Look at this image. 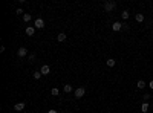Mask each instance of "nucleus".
Instances as JSON below:
<instances>
[{
    "instance_id": "17",
    "label": "nucleus",
    "mask_w": 153,
    "mask_h": 113,
    "mask_svg": "<svg viewBox=\"0 0 153 113\" xmlns=\"http://www.w3.org/2000/svg\"><path fill=\"white\" fill-rule=\"evenodd\" d=\"M106 63H107V66H109V67H113L115 64H117V61H115L113 58H109V60H107Z\"/></svg>"
},
{
    "instance_id": "24",
    "label": "nucleus",
    "mask_w": 153,
    "mask_h": 113,
    "mask_svg": "<svg viewBox=\"0 0 153 113\" xmlns=\"http://www.w3.org/2000/svg\"><path fill=\"white\" fill-rule=\"evenodd\" d=\"M63 113H69V111H63Z\"/></svg>"
},
{
    "instance_id": "14",
    "label": "nucleus",
    "mask_w": 153,
    "mask_h": 113,
    "mask_svg": "<svg viewBox=\"0 0 153 113\" xmlns=\"http://www.w3.org/2000/svg\"><path fill=\"white\" fill-rule=\"evenodd\" d=\"M63 90H64L66 93H70V92L73 90V87H72L70 84H64V87H63Z\"/></svg>"
},
{
    "instance_id": "3",
    "label": "nucleus",
    "mask_w": 153,
    "mask_h": 113,
    "mask_svg": "<svg viewBox=\"0 0 153 113\" xmlns=\"http://www.w3.org/2000/svg\"><path fill=\"white\" fill-rule=\"evenodd\" d=\"M34 28H35V29H43V28H45L43 18H37V20L34 22Z\"/></svg>"
},
{
    "instance_id": "21",
    "label": "nucleus",
    "mask_w": 153,
    "mask_h": 113,
    "mask_svg": "<svg viewBox=\"0 0 153 113\" xmlns=\"http://www.w3.org/2000/svg\"><path fill=\"white\" fill-rule=\"evenodd\" d=\"M28 58H29V61H34V60H35V53H31Z\"/></svg>"
},
{
    "instance_id": "8",
    "label": "nucleus",
    "mask_w": 153,
    "mask_h": 113,
    "mask_svg": "<svg viewBox=\"0 0 153 113\" xmlns=\"http://www.w3.org/2000/svg\"><path fill=\"white\" fill-rule=\"evenodd\" d=\"M34 32H35V28H34V26H28V28H26V35H28V37H32Z\"/></svg>"
},
{
    "instance_id": "15",
    "label": "nucleus",
    "mask_w": 153,
    "mask_h": 113,
    "mask_svg": "<svg viewBox=\"0 0 153 113\" xmlns=\"http://www.w3.org/2000/svg\"><path fill=\"white\" fill-rule=\"evenodd\" d=\"M141 111H142V113H147V111H148V102H142V105H141Z\"/></svg>"
},
{
    "instance_id": "2",
    "label": "nucleus",
    "mask_w": 153,
    "mask_h": 113,
    "mask_svg": "<svg viewBox=\"0 0 153 113\" xmlns=\"http://www.w3.org/2000/svg\"><path fill=\"white\" fill-rule=\"evenodd\" d=\"M84 95H86V89H84V87L75 89V98H83Z\"/></svg>"
},
{
    "instance_id": "4",
    "label": "nucleus",
    "mask_w": 153,
    "mask_h": 113,
    "mask_svg": "<svg viewBox=\"0 0 153 113\" xmlns=\"http://www.w3.org/2000/svg\"><path fill=\"white\" fill-rule=\"evenodd\" d=\"M112 29H113L115 32L121 31V29H123V23H120V22H115V23H112Z\"/></svg>"
},
{
    "instance_id": "20",
    "label": "nucleus",
    "mask_w": 153,
    "mask_h": 113,
    "mask_svg": "<svg viewBox=\"0 0 153 113\" xmlns=\"http://www.w3.org/2000/svg\"><path fill=\"white\" fill-rule=\"evenodd\" d=\"M150 98H151V95L145 93V95H144V102H148V101H150Z\"/></svg>"
},
{
    "instance_id": "5",
    "label": "nucleus",
    "mask_w": 153,
    "mask_h": 113,
    "mask_svg": "<svg viewBox=\"0 0 153 113\" xmlns=\"http://www.w3.org/2000/svg\"><path fill=\"white\" fill-rule=\"evenodd\" d=\"M17 55L20 56V58H23V56H26V55H28V49H26V47H20V49L17 50Z\"/></svg>"
},
{
    "instance_id": "7",
    "label": "nucleus",
    "mask_w": 153,
    "mask_h": 113,
    "mask_svg": "<svg viewBox=\"0 0 153 113\" xmlns=\"http://www.w3.org/2000/svg\"><path fill=\"white\" fill-rule=\"evenodd\" d=\"M40 72H42V75H49V72H51V67H49L48 64H45V66H42Z\"/></svg>"
},
{
    "instance_id": "9",
    "label": "nucleus",
    "mask_w": 153,
    "mask_h": 113,
    "mask_svg": "<svg viewBox=\"0 0 153 113\" xmlns=\"http://www.w3.org/2000/svg\"><path fill=\"white\" fill-rule=\"evenodd\" d=\"M135 20H136L138 23H142V22H144V14H141V12H138V14L135 15Z\"/></svg>"
},
{
    "instance_id": "23",
    "label": "nucleus",
    "mask_w": 153,
    "mask_h": 113,
    "mask_svg": "<svg viewBox=\"0 0 153 113\" xmlns=\"http://www.w3.org/2000/svg\"><path fill=\"white\" fill-rule=\"evenodd\" d=\"M148 87H150V89H153V80H151V81L148 83Z\"/></svg>"
},
{
    "instance_id": "10",
    "label": "nucleus",
    "mask_w": 153,
    "mask_h": 113,
    "mask_svg": "<svg viewBox=\"0 0 153 113\" xmlns=\"http://www.w3.org/2000/svg\"><path fill=\"white\" fill-rule=\"evenodd\" d=\"M66 38H67V35H66L64 32H60L58 35H57V40H58V41H64Z\"/></svg>"
},
{
    "instance_id": "11",
    "label": "nucleus",
    "mask_w": 153,
    "mask_h": 113,
    "mask_svg": "<svg viewBox=\"0 0 153 113\" xmlns=\"http://www.w3.org/2000/svg\"><path fill=\"white\" fill-rule=\"evenodd\" d=\"M136 87H138L139 90H142L144 87H147V84H145V81H142V80H139V81L136 83Z\"/></svg>"
},
{
    "instance_id": "19",
    "label": "nucleus",
    "mask_w": 153,
    "mask_h": 113,
    "mask_svg": "<svg viewBox=\"0 0 153 113\" xmlns=\"http://www.w3.org/2000/svg\"><path fill=\"white\" fill-rule=\"evenodd\" d=\"M15 14H17V15H25V14H26V12H25V11H23V9H22V8H18V9H17V11H15Z\"/></svg>"
},
{
    "instance_id": "13",
    "label": "nucleus",
    "mask_w": 153,
    "mask_h": 113,
    "mask_svg": "<svg viewBox=\"0 0 153 113\" xmlns=\"http://www.w3.org/2000/svg\"><path fill=\"white\" fill-rule=\"evenodd\" d=\"M51 95H52V96H58V95H60V90H58V87H54V89L51 90Z\"/></svg>"
},
{
    "instance_id": "16",
    "label": "nucleus",
    "mask_w": 153,
    "mask_h": 113,
    "mask_svg": "<svg viewBox=\"0 0 153 113\" xmlns=\"http://www.w3.org/2000/svg\"><path fill=\"white\" fill-rule=\"evenodd\" d=\"M31 18H32V15L26 12V14L23 15V22H25V23H28V22H31Z\"/></svg>"
},
{
    "instance_id": "6",
    "label": "nucleus",
    "mask_w": 153,
    "mask_h": 113,
    "mask_svg": "<svg viewBox=\"0 0 153 113\" xmlns=\"http://www.w3.org/2000/svg\"><path fill=\"white\" fill-rule=\"evenodd\" d=\"M25 107H26L25 102H17V104L14 105V110H15V111H22V110H25Z\"/></svg>"
},
{
    "instance_id": "12",
    "label": "nucleus",
    "mask_w": 153,
    "mask_h": 113,
    "mask_svg": "<svg viewBox=\"0 0 153 113\" xmlns=\"http://www.w3.org/2000/svg\"><path fill=\"white\" fill-rule=\"evenodd\" d=\"M129 17H130V12H129L127 9H124V11L121 12V18H123V20H127Z\"/></svg>"
},
{
    "instance_id": "1",
    "label": "nucleus",
    "mask_w": 153,
    "mask_h": 113,
    "mask_svg": "<svg viewBox=\"0 0 153 113\" xmlns=\"http://www.w3.org/2000/svg\"><path fill=\"white\" fill-rule=\"evenodd\" d=\"M115 8H117V3H115V2H106V3H104V9H106L107 12H112Z\"/></svg>"
},
{
    "instance_id": "18",
    "label": "nucleus",
    "mask_w": 153,
    "mask_h": 113,
    "mask_svg": "<svg viewBox=\"0 0 153 113\" xmlns=\"http://www.w3.org/2000/svg\"><path fill=\"white\" fill-rule=\"evenodd\" d=\"M42 78V72L38 70V72H34V80H40Z\"/></svg>"
},
{
    "instance_id": "22",
    "label": "nucleus",
    "mask_w": 153,
    "mask_h": 113,
    "mask_svg": "<svg viewBox=\"0 0 153 113\" xmlns=\"http://www.w3.org/2000/svg\"><path fill=\"white\" fill-rule=\"evenodd\" d=\"M48 113H58V110H48Z\"/></svg>"
}]
</instances>
